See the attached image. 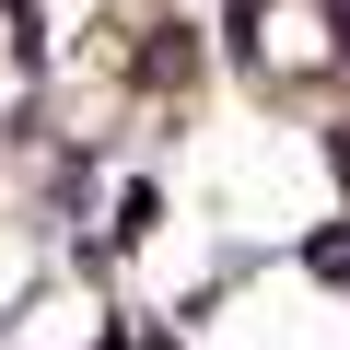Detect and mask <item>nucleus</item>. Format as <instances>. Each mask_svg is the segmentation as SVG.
<instances>
[{
  "mask_svg": "<svg viewBox=\"0 0 350 350\" xmlns=\"http://www.w3.org/2000/svg\"><path fill=\"white\" fill-rule=\"evenodd\" d=\"M315 280H350V234H315Z\"/></svg>",
  "mask_w": 350,
  "mask_h": 350,
  "instance_id": "nucleus-1",
  "label": "nucleus"
},
{
  "mask_svg": "<svg viewBox=\"0 0 350 350\" xmlns=\"http://www.w3.org/2000/svg\"><path fill=\"white\" fill-rule=\"evenodd\" d=\"M94 350H129V338H94Z\"/></svg>",
  "mask_w": 350,
  "mask_h": 350,
  "instance_id": "nucleus-3",
  "label": "nucleus"
},
{
  "mask_svg": "<svg viewBox=\"0 0 350 350\" xmlns=\"http://www.w3.org/2000/svg\"><path fill=\"white\" fill-rule=\"evenodd\" d=\"M0 12H12V24H36V0H0Z\"/></svg>",
  "mask_w": 350,
  "mask_h": 350,
  "instance_id": "nucleus-2",
  "label": "nucleus"
}]
</instances>
